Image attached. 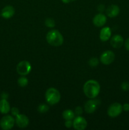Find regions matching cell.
Returning <instances> with one entry per match:
<instances>
[{"label": "cell", "instance_id": "obj_18", "mask_svg": "<svg viewBox=\"0 0 129 130\" xmlns=\"http://www.w3.org/2000/svg\"><path fill=\"white\" fill-rule=\"evenodd\" d=\"M17 83L18 86H20V87H25L27 86L28 83H29V80L25 76H22L21 77L18 79Z\"/></svg>", "mask_w": 129, "mask_h": 130}, {"label": "cell", "instance_id": "obj_1", "mask_svg": "<svg viewBox=\"0 0 129 130\" xmlns=\"http://www.w3.org/2000/svg\"><path fill=\"white\" fill-rule=\"evenodd\" d=\"M101 86L99 83L95 80L91 79L85 83L83 91L85 95L89 99H96L100 93Z\"/></svg>", "mask_w": 129, "mask_h": 130}, {"label": "cell", "instance_id": "obj_9", "mask_svg": "<svg viewBox=\"0 0 129 130\" xmlns=\"http://www.w3.org/2000/svg\"><path fill=\"white\" fill-rule=\"evenodd\" d=\"M87 126V122L84 118L77 116L73 119V127L76 130H83Z\"/></svg>", "mask_w": 129, "mask_h": 130}, {"label": "cell", "instance_id": "obj_27", "mask_svg": "<svg viewBox=\"0 0 129 130\" xmlns=\"http://www.w3.org/2000/svg\"><path fill=\"white\" fill-rule=\"evenodd\" d=\"M124 45H125V49L127 51H129V38H127L124 42Z\"/></svg>", "mask_w": 129, "mask_h": 130}, {"label": "cell", "instance_id": "obj_14", "mask_svg": "<svg viewBox=\"0 0 129 130\" xmlns=\"http://www.w3.org/2000/svg\"><path fill=\"white\" fill-rule=\"evenodd\" d=\"M15 8L11 5H8L4 7L1 10V16L5 19H8L12 17L15 14Z\"/></svg>", "mask_w": 129, "mask_h": 130}, {"label": "cell", "instance_id": "obj_21", "mask_svg": "<svg viewBox=\"0 0 129 130\" xmlns=\"http://www.w3.org/2000/svg\"><path fill=\"white\" fill-rule=\"evenodd\" d=\"M99 62V60L98 58H96V57H92L89 61V65L91 67H95L98 66Z\"/></svg>", "mask_w": 129, "mask_h": 130}, {"label": "cell", "instance_id": "obj_26", "mask_svg": "<svg viewBox=\"0 0 129 130\" xmlns=\"http://www.w3.org/2000/svg\"><path fill=\"white\" fill-rule=\"evenodd\" d=\"M123 107V110L125 112H128L129 111V104L126 103V104H124L122 105Z\"/></svg>", "mask_w": 129, "mask_h": 130}, {"label": "cell", "instance_id": "obj_24", "mask_svg": "<svg viewBox=\"0 0 129 130\" xmlns=\"http://www.w3.org/2000/svg\"><path fill=\"white\" fill-rule=\"evenodd\" d=\"M11 114H12L13 116H15V117H16L18 114H20V113H19V109L16 107L11 108Z\"/></svg>", "mask_w": 129, "mask_h": 130}, {"label": "cell", "instance_id": "obj_17", "mask_svg": "<svg viewBox=\"0 0 129 130\" xmlns=\"http://www.w3.org/2000/svg\"><path fill=\"white\" fill-rule=\"evenodd\" d=\"M75 114L74 112L70 109H67V110H64L63 112V114H62L63 118L65 121L73 120L75 118Z\"/></svg>", "mask_w": 129, "mask_h": 130}, {"label": "cell", "instance_id": "obj_10", "mask_svg": "<svg viewBox=\"0 0 129 130\" xmlns=\"http://www.w3.org/2000/svg\"><path fill=\"white\" fill-rule=\"evenodd\" d=\"M15 123L16 126L20 128H25L29 124V119L27 116L24 114H18L15 118Z\"/></svg>", "mask_w": 129, "mask_h": 130}, {"label": "cell", "instance_id": "obj_4", "mask_svg": "<svg viewBox=\"0 0 129 130\" xmlns=\"http://www.w3.org/2000/svg\"><path fill=\"white\" fill-rule=\"evenodd\" d=\"M31 70L32 66L29 61H21L16 66V71L20 76H27L31 72Z\"/></svg>", "mask_w": 129, "mask_h": 130}, {"label": "cell", "instance_id": "obj_15", "mask_svg": "<svg viewBox=\"0 0 129 130\" xmlns=\"http://www.w3.org/2000/svg\"><path fill=\"white\" fill-rule=\"evenodd\" d=\"M111 36V30L109 27L102 28L100 31L99 38L102 42H106L110 39Z\"/></svg>", "mask_w": 129, "mask_h": 130}, {"label": "cell", "instance_id": "obj_28", "mask_svg": "<svg viewBox=\"0 0 129 130\" xmlns=\"http://www.w3.org/2000/svg\"><path fill=\"white\" fill-rule=\"evenodd\" d=\"M75 1V0H61L62 2H63V3H65V4L70 3L73 2V1Z\"/></svg>", "mask_w": 129, "mask_h": 130}, {"label": "cell", "instance_id": "obj_20", "mask_svg": "<svg viewBox=\"0 0 129 130\" xmlns=\"http://www.w3.org/2000/svg\"><path fill=\"white\" fill-rule=\"evenodd\" d=\"M45 25L46 26L49 28H53L55 26V21L52 18H47L45 20Z\"/></svg>", "mask_w": 129, "mask_h": 130}, {"label": "cell", "instance_id": "obj_19", "mask_svg": "<svg viewBox=\"0 0 129 130\" xmlns=\"http://www.w3.org/2000/svg\"><path fill=\"white\" fill-rule=\"evenodd\" d=\"M48 110H49V107L46 104H41L37 107V111L41 113V114H44V113L47 112Z\"/></svg>", "mask_w": 129, "mask_h": 130}, {"label": "cell", "instance_id": "obj_7", "mask_svg": "<svg viewBox=\"0 0 129 130\" xmlns=\"http://www.w3.org/2000/svg\"><path fill=\"white\" fill-rule=\"evenodd\" d=\"M101 104V102L99 99H91L85 102L84 105V110L88 114L94 112L98 107Z\"/></svg>", "mask_w": 129, "mask_h": 130}, {"label": "cell", "instance_id": "obj_23", "mask_svg": "<svg viewBox=\"0 0 129 130\" xmlns=\"http://www.w3.org/2000/svg\"><path fill=\"white\" fill-rule=\"evenodd\" d=\"M74 112L75 114V115H77V116H81L82 114V113H83V109H82V108L81 107L78 106L75 108Z\"/></svg>", "mask_w": 129, "mask_h": 130}, {"label": "cell", "instance_id": "obj_6", "mask_svg": "<svg viewBox=\"0 0 129 130\" xmlns=\"http://www.w3.org/2000/svg\"><path fill=\"white\" fill-rule=\"evenodd\" d=\"M123 111L122 105L120 103L115 102L111 104L108 109V115L111 118H116L121 114Z\"/></svg>", "mask_w": 129, "mask_h": 130}, {"label": "cell", "instance_id": "obj_3", "mask_svg": "<svg viewBox=\"0 0 129 130\" xmlns=\"http://www.w3.org/2000/svg\"><path fill=\"white\" fill-rule=\"evenodd\" d=\"M45 99L49 105H56L60 101L61 94L57 89L54 88H49L45 93Z\"/></svg>", "mask_w": 129, "mask_h": 130}, {"label": "cell", "instance_id": "obj_2", "mask_svg": "<svg viewBox=\"0 0 129 130\" xmlns=\"http://www.w3.org/2000/svg\"><path fill=\"white\" fill-rule=\"evenodd\" d=\"M46 41L50 45L53 46H59L62 45L64 41L63 36L61 33L58 30L52 29L46 34Z\"/></svg>", "mask_w": 129, "mask_h": 130}, {"label": "cell", "instance_id": "obj_22", "mask_svg": "<svg viewBox=\"0 0 129 130\" xmlns=\"http://www.w3.org/2000/svg\"><path fill=\"white\" fill-rule=\"evenodd\" d=\"M121 88L123 91H128L129 90V83L127 81L123 82L121 85Z\"/></svg>", "mask_w": 129, "mask_h": 130}, {"label": "cell", "instance_id": "obj_13", "mask_svg": "<svg viewBox=\"0 0 129 130\" xmlns=\"http://www.w3.org/2000/svg\"><path fill=\"white\" fill-rule=\"evenodd\" d=\"M120 8L116 5H111L106 8V13L110 18L116 17L120 13Z\"/></svg>", "mask_w": 129, "mask_h": 130}, {"label": "cell", "instance_id": "obj_16", "mask_svg": "<svg viewBox=\"0 0 129 130\" xmlns=\"http://www.w3.org/2000/svg\"><path fill=\"white\" fill-rule=\"evenodd\" d=\"M10 105L6 99L0 100V112L3 114H6L10 111Z\"/></svg>", "mask_w": 129, "mask_h": 130}, {"label": "cell", "instance_id": "obj_5", "mask_svg": "<svg viewBox=\"0 0 129 130\" xmlns=\"http://www.w3.org/2000/svg\"><path fill=\"white\" fill-rule=\"evenodd\" d=\"M15 119L10 115L4 116L0 120V127L4 130L11 129L14 126Z\"/></svg>", "mask_w": 129, "mask_h": 130}, {"label": "cell", "instance_id": "obj_25", "mask_svg": "<svg viewBox=\"0 0 129 130\" xmlns=\"http://www.w3.org/2000/svg\"><path fill=\"white\" fill-rule=\"evenodd\" d=\"M64 126L67 128H70L73 126V120H67L64 123Z\"/></svg>", "mask_w": 129, "mask_h": 130}, {"label": "cell", "instance_id": "obj_12", "mask_svg": "<svg viewBox=\"0 0 129 130\" xmlns=\"http://www.w3.org/2000/svg\"><path fill=\"white\" fill-rule=\"evenodd\" d=\"M110 44L114 48H121L124 44L123 38L120 34L114 35L110 40Z\"/></svg>", "mask_w": 129, "mask_h": 130}, {"label": "cell", "instance_id": "obj_8", "mask_svg": "<svg viewBox=\"0 0 129 130\" xmlns=\"http://www.w3.org/2000/svg\"><path fill=\"white\" fill-rule=\"evenodd\" d=\"M115 58V55L113 52L111 50H106L100 56V62L103 65L108 66L114 62Z\"/></svg>", "mask_w": 129, "mask_h": 130}, {"label": "cell", "instance_id": "obj_11", "mask_svg": "<svg viewBox=\"0 0 129 130\" xmlns=\"http://www.w3.org/2000/svg\"><path fill=\"white\" fill-rule=\"evenodd\" d=\"M106 21H107L106 16L102 13H99L95 15L93 18V20H92L94 25L96 27H98L104 25L106 23Z\"/></svg>", "mask_w": 129, "mask_h": 130}]
</instances>
